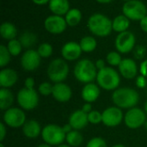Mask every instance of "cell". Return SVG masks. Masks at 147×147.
Instances as JSON below:
<instances>
[{"mask_svg": "<svg viewBox=\"0 0 147 147\" xmlns=\"http://www.w3.org/2000/svg\"><path fill=\"white\" fill-rule=\"evenodd\" d=\"M140 101L138 91L131 88H120L113 92L112 101L115 107L121 109H131L135 107Z\"/></svg>", "mask_w": 147, "mask_h": 147, "instance_id": "cell-1", "label": "cell"}, {"mask_svg": "<svg viewBox=\"0 0 147 147\" xmlns=\"http://www.w3.org/2000/svg\"><path fill=\"white\" fill-rule=\"evenodd\" d=\"M87 26L93 35L99 37L108 36L113 30L112 21L107 16L101 13L90 16L88 19Z\"/></svg>", "mask_w": 147, "mask_h": 147, "instance_id": "cell-2", "label": "cell"}, {"mask_svg": "<svg viewBox=\"0 0 147 147\" xmlns=\"http://www.w3.org/2000/svg\"><path fill=\"white\" fill-rule=\"evenodd\" d=\"M98 70L96 68L95 62L89 59H82L77 62L73 69L75 78L84 84L91 83L96 80Z\"/></svg>", "mask_w": 147, "mask_h": 147, "instance_id": "cell-3", "label": "cell"}, {"mask_svg": "<svg viewBox=\"0 0 147 147\" xmlns=\"http://www.w3.org/2000/svg\"><path fill=\"white\" fill-rule=\"evenodd\" d=\"M97 85L106 91H115L119 88L121 77L119 73L112 67H106L99 70L96 76Z\"/></svg>", "mask_w": 147, "mask_h": 147, "instance_id": "cell-4", "label": "cell"}, {"mask_svg": "<svg viewBox=\"0 0 147 147\" xmlns=\"http://www.w3.org/2000/svg\"><path fill=\"white\" fill-rule=\"evenodd\" d=\"M47 74L50 81L54 84L63 82L69 75V65L65 60L56 58L49 63Z\"/></svg>", "mask_w": 147, "mask_h": 147, "instance_id": "cell-5", "label": "cell"}, {"mask_svg": "<svg viewBox=\"0 0 147 147\" xmlns=\"http://www.w3.org/2000/svg\"><path fill=\"white\" fill-rule=\"evenodd\" d=\"M66 134L62 126L56 124H48L42 128L41 138L44 143L51 146H58L65 141Z\"/></svg>", "mask_w": 147, "mask_h": 147, "instance_id": "cell-6", "label": "cell"}, {"mask_svg": "<svg viewBox=\"0 0 147 147\" xmlns=\"http://www.w3.org/2000/svg\"><path fill=\"white\" fill-rule=\"evenodd\" d=\"M39 100V94L35 89L23 88L18 91L16 95V101L19 107L25 111H30L37 107Z\"/></svg>", "mask_w": 147, "mask_h": 147, "instance_id": "cell-7", "label": "cell"}, {"mask_svg": "<svg viewBox=\"0 0 147 147\" xmlns=\"http://www.w3.org/2000/svg\"><path fill=\"white\" fill-rule=\"evenodd\" d=\"M122 12L124 16L133 21H140L147 16L146 7L140 0H132L125 3L122 6Z\"/></svg>", "mask_w": 147, "mask_h": 147, "instance_id": "cell-8", "label": "cell"}, {"mask_svg": "<svg viewBox=\"0 0 147 147\" xmlns=\"http://www.w3.org/2000/svg\"><path fill=\"white\" fill-rule=\"evenodd\" d=\"M26 121V114L21 107H10L3 115V122L11 128L22 127Z\"/></svg>", "mask_w": 147, "mask_h": 147, "instance_id": "cell-9", "label": "cell"}, {"mask_svg": "<svg viewBox=\"0 0 147 147\" xmlns=\"http://www.w3.org/2000/svg\"><path fill=\"white\" fill-rule=\"evenodd\" d=\"M146 121V113L139 107H133L126 113L124 116L125 125L130 129H138L145 126Z\"/></svg>", "mask_w": 147, "mask_h": 147, "instance_id": "cell-10", "label": "cell"}, {"mask_svg": "<svg viewBox=\"0 0 147 147\" xmlns=\"http://www.w3.org/2000/svg\"><path fill=\"white\" fill-rule=\"evenodd\" d=\"M135 42L136 38L134 34L127 30L118 34L115 41V46L119 53L127 54L134 49Z\"/></svg>", "mask_w": 147, "mask_h": 147, "instance_id": "cell-11", "label": "cell"}, {"mask_svg": "<svg viewBox=\"0 0 147 147\" xmlns=\"http://www.w3.org/2000/svg\"><path fill=\"white\" fill-rule=\"evenodd\" d=\"M102 122L108 127H115L119 126L124 120L122 110L115 106L106 108L102 113Z\"/></svg>", "mask_w": 147, "mask_h": 147, "instance_id": "cell-12", "label": "cell"}, {"mask_svg": "<svg viewBox=\"0 0 147 147\" xmlns=\"http://www.w3.org/2000/svg\"><path fill=\"white\" fill-rule=\"evenodd\" d=\"M41 57L38 54L37 50L27 49L21 57V66L28 72H32L36 70L40 64Z\"/></svg>", "mask_w": 147, "mask_h": 147, "instance_id": "cell-13", "label": "cell"}, {"mask_svg": "<svg viewBox=\"0 0 147 147\" xmlns=\"http://www.w3.org/2000/svg\"><path fill=\"white\" fill-rule=\"evenodd\" d=\"M44 27L47 32L53 35L63 33L67 27L66 21L61 16L52 15L47 16L44 21Z\"/></svg>", "mask_w": 147, "mask_h": 147, "instance_id": "cell-14", "label": "cell"}, {"mask_svg": "<svg viewBox=\"0 0 147 147\" xmlns=\"http://www.w3.org/2000/svg\"><path fill=\"white\" fill-rule=\"evenodd\" d=\"M80 44L76 42H68L64 44L61 49V55L64 60L73 62L78 60L82 54Z\"/></svg>", "mask_w": 147, "mask_h": 147, "instance_id": "cell-15", "label": "cell"}, {"mask_svg": "<svg viewBox=\"0 0 147 147\" xmlns=\"http://www.w3.org/2000/svg\"><path fill=\"white\" fill-rule=\"evenodd\" d=\"M120 74L122 77L127 80L134 79L138 76V66L134 60L125 58L121 61L118 67Z\"/></svg>", "mask_w": 147, "mask_h": 147, "instance_id": "cell-16", "label": "cell"}, {"mask_svg": "<svg viewBox=\"0 0 147 147\" xmlns=\"http://www.w3.org/2000/svg\"><path fill=\"white\" fill-rule=\"evenodd\" d=\"M52 95L55 101L65 103L71 100L72 96V91L71 88L64 82L55 83L53 88Z\"/></svg>", "mask_w": 147, "mask_h": 147, "instance_id": "cell-17", "label": "cell"}, {"mask_svg": "<svg viewBox=\"0 0 147 147\" xmlns=\"http://www.w3.org/2000/svg\"><path fill=\"white\" fill-rule=\"evenodd\" d=\"M68 123L71 126L73 130L80 131L85 128L89 123L88 114L85 113L82 109H78L70 115Z\"/></svg>", "mask_w": 147, "mask_h": 147, "instance_id": "cell-18", "label": "cell"}, {"mask_svg": "<svg viewBox=\"0 0 147 147\" xmlns=\"http://www.w3.org/2000/svg\"><path fill=\"white\" fill-rule=\"evenodd\" d=\"M101 94L100 87L94 82L85 84L81 91L82 99L87 103H93L97 101Z\"/></svg>", "mask_w": 147, "mask_h": 147, "instance_id": "cell-19", "label": "cell"}, {"mask_svg": "<svg viewBox=\"0 0 147 147\" xmlns=\"http://www.w3.org/2000/svg\"><path fill=\"white\" fill-rule=\"evenodd\" d=\"M18 80L17 73L9 68H2L0 71V86L3 88H9L13 87Z\"/></svg>", "mask_w": 147, "mask_h": 147, "instance_id": "cell-20", "label": "cell"}, {"mask_svg": "<svg viewBox=\"0 0 147 147\" xmlns=\"http://www.w3.org/2000/svg\"><path fill=\"white\" fill-rule=\"evenodd\" d=\"M41 132L42 129L40 123L34 120H27L22 126V133L28 139H35L41 135Z\"/></svg>", "mask_w": 147, "mask_h": 147, "instance_id": "cell-21", "label": "cell"}, {"mask_svg": "<svg viewBox=\"0 0 147 147\" xmlns=\"http://www.w3.org/2000/svg\"><path fill=\"white\" fill-rule=\"evenodd\" d=\"M49 9L53 13V15L63 16L71 10L70 3L68 0H50Z\"/></svg>", "mask_w": 147, "mask_h": 147, "instance_id": "cell-22", "label": "cell"}, {"mask_svg": "<svg viewBox=\"0 0 147 147\" xmlns=\"http://www.w3.org/2000/svg\"><path fill=\"white\" fill-rule=\"evenodd\" d=\"M14 103V94L9 88H1L0 89V108L2 111L12 107Z\"/></svg>", "mask_w": 147, "mask_h": 147, "instance_id": "cell-23", "label": "cell"}, {"mask_svg": "<svg viewBox=\"0 0 147 147\" xmlns=\"http://www.w3.org/2000/svg\"><path fill=\"white\" fill-rule=\"evenodd\" d=\"M130 25V20L124 15H119L114 18L112 21V28L115 32L122 33L127 31Z\"/></svg>", "mask_w": 147, "mask_h": 147, "instance_id": "cell-24", "label": "cell"}, {"mask_svg": "<svg viewBox=\"0 0 147 147\" xmlns=\"http://www.w3.org/2000/svg\"><path fill=\"white\" fill-rule=\"evenodd\" d=\"M0 35L3 39L10 41L16 39V36L17 35V29L12 23L4 22L0 26Z\"/></svg>", "mask_w": 147, "mask_h": 147, "instance_id": "cell-25", "label": "cell"}, {"mask_svg": "<svg viewBox=\"0 0 147 147\" xmlns=\"http://www.w3.org/2000/svg\"><path fill=\"white\" fill-rule=\"evenodd\" d=\"M67 25H69L70 27H75L77 26L82 19V12L80 11V10L73 8L71 9L65 15V17Z\"/></svg>", "mask_w": 147, "mask_h": 147, "instance_id": "cell-26", "label": "cell"}, {"mask_svg": "<svg viewBox=\"0 0 147 147\" xmlns=\"http://www.w3.org/2000/svg\"><path fill=\"white\" fill-rule=\"evenodd\" d=\"M65 141L67 145H69L71 147H78L84 142V136L79 131L72 130L71 133L66 134Z\"/></svg>", "mask_w": 147, "mask_h": 147, "instance_id": "cell-27", "label": "cell"}, {"mask_svg": "<svg viewBox=\"0 0 147 147\" xmlns=\"http://www.w3.org/2000/svg\"><path fill=\"white\" fill-rule=\"evenodd\" d=\"M79 44L83 52L90 53V52H93L96 49L97 42L95 39V37L90 36H84L80 40Z\"/></svg>", "mask_w": 147, "mask_h": 147, "instance_id": "cell-28", "label": "cell"}, {"mask_svg": "<svg viewBox=\"0 0 147 147\" xmlns=\"http://www.w3.org/2000/svg\"><path fill=\"white\" fill-rule=\"evenodd\" d=\"M19 41H20L22 48L30 49L29 48L33 47L36 43V42H37V36L33 32L25 31V32H23L20 36Z\"/></svg>", "mask_w": 147, "mask_h": 147, "instance_id": "cell-29", "label": "cell"}, {"mask_svg": "<svg viewBox=\"0 0 147 147\" xmlns=\"http://www.w3.org/2000/svg\"><path fill=\"white\" fill-rule=\"evenodd\" d=\"M7 49L10 53L11 56H17L21 54L22 46L18 39H13L9 41L7 44Z\"/></svg>", "mask_w": 147, "mask_h": 147, "instance_id": "cell-30", "label": "cell"}, {"mask_svg": "<svg viewBox=\"0 0 147 147\" xmlns=\"http://www.w3.org/2000/svg\"><path fill=\"white\" fill-rule=\"evenodd\" d=\"M11 55L9 52L7 46L1 45L0 46V67L2 68H4L10 62Z\"/></svg>", "mask_w": 147, "mask_h": 147, "instance_id": "cell-31", "label": "cell"}, {"mask_svg": "<svg viewBox=\"0 0 147 147\" xmlns=\"http://www.w3.org/2000/svg\"><path fill=\"white\" fill-rule=\"evenodd\" d=\"M122 60L123 59L121 58V55L118 51H111L106 56L107 62L112 67H119Z\"/></svg>", "mask_w": 147, "mask_h": 147, "instance_id": "cell-32", "label": "cell"}, {"mask_svg": "<svg viewBox=\"0 0 147 147\" xmlns=\"http://www.w3.org/2000/svg\"><path fill=\"white\" fill-rule=\"evenodd\" d=\"M53 51V46L48 42H43L39 45L37 52L41 58H48L52 55Z\"/></svg>", "mask_w": 147, "mask_h": 147, "instance_id": "cell-33", "label": "cell"}, {"mask_svg": "<svg viewBox=\"0 0 147 147\" xmlns=\"http://www.w3.org/2000/svg\"><path fill=\"white\" fill-rule=\"evenodd\" d=\"M53 85H52L48 81H44L40 83L38 87V93L43 96H48L53 93Z\"/></svg>", "mask_w": 147, "mask_h": 147, "instance_id": "cell-34", "label": "cell"}, {"mask_svg": "<svg viewBox=\"0 0 147 147\" xmlns=\"http://www.w3.org/2000/svg\"><path fill=\"white\" fill-rule=\"evenodd\" d=\"M88 120L89 123L96 125L102 122V113L97 110H92L90 113H88Z\"/></svg>", "mask_w": 147, "mask_h": 147, "instance_id": "cell-35", "label": "cell"}, {"mask_svg": "<svg viewBox=\"0 0 147 147\" xmlns=\"http://www.w3.org/2000/svg\"><path fill=\"white\" fill-rule=\"evenodd\" d=\"M85 147H108L104 139L101 137H94L87 143Z\"/></svg>", "mask_w": 147, "mask_h": 147, "instance_id": "cell-36", "label": "cell"}, {"mask_svg": "<svg viewBox=\"0 0 147 147\" xmlns=\"http://www.w3.org/2000/svg\"><path fill=\"white\" fill-rule=\"evenodd\" d=\"M134 56L136 59H143L146 54V49L143 45H138L134 48Z\"/></svg>", "mask_w": 147, "mask_h": 147, "instance_id": "cell-37", "label": "cell"}, {"mask_svg": "<svg viewBox=\"0 0 147 147\" xmlns=\"http://www.w3.org/2000/svg\"><path fill=\"white\" fill-rule=\"evenodd\" d=\"M135 83H136V86L139 88L143 89V88H145L147 86V78H146L145 76H143L142 75H138L136 77Z\"/></svg>", "mask_w": 147, "mask_h": 147, "instance_id": "cell-38", "label": "cell"}, {"mask_svg": "<svg viewBox=\"0 0 147 147\" xmlns=\"http://www.w3.org/2000/svg\"><path fill=\"white\" fill-rule=\"evenodd\" d=\"M34 85L35 81L34 79L32 77H28L24 81V88H28V89H34Z\"/></svg>", "mask_w": 147, "mask_h": 147, "instance_id": "cell-39", "label": "cell"}, {"mask_svg": "<svg viewBox=\"0 0 147 147\" xmlns=\"http://www.w3.org/2000/svg\"><path fill=\"white\" fill-rule=\"evenodd\" d=\"M6 125L3 122L0 123V141L1 143H3V141L4 140L6 135H7V128H6Z\"/></svg>", "mask_w": 147, "mask_h": 147, "instance_id": "cell-40", "label": "cell"}, {"mask_svg": "<svg viewBox=\"0 0 147 147\" xmlns=\"http://www.w3.org/2000/svg\"><path fill=\"white\" fill-rule=\"evenodd\" d=\"M140 75H142L143 76H145L146 78H147V59H146L145 61H143L140 63Z\"/></svg>", "mask_w": 147, "mask_h": 147, "instance_id": "cell-41", "label": "cell"}, {"mask_svg": "<svg viewBox=\"0 0 147 147\" xmlns=\"http://www.w3.org/2000/svg\"><path fill=\"white\" fill-rule=\"evenodd\" d=\"M95 65H96V69H97L98 71L103 69L104 68H106V66H105V62H104V60H102V59H98V60L95 62Z\"/></svg>", "mask_w": 147, "mask_h": 147, "instance_id": "cell-42", "label": "cell"}, {"mask_svg": "<svg viewBox=\"0 0 147 147\" xmlns=\"http://www.w3.org/2000/svg\"><path fill=\"white\" fill-rule=\"evenodd\" d=\"M140 25L141 29L144 32H146L147 33V16H146L142 20L140 21Z\"/></svg>", "mask_w": 147, "mask_h": 147, "instance_id": "cell-43", "label": "cell"}, {"mask_svg": "<svg viewBox=\"0 0 147 147\" xmlns=\"http://www.w3.org/2000/svg\"><path fill=\"white\" fill-rule=\"evenodd\" d=\"M85 113H90L93 109H92V106H91V103H87V102H85V104H84V106H83V107L81 108Z\"/></svg>", "mask_w": 147, "mask_h": 147, "instance_id": "cell-44", "label": "cell"}, {"mask_svg": "<svg viewBox=\"0 0 147 147\" xmlns=\"http://www.w3.org/2000/svg\"><path fill=\"white\" fill-rule=\"evenodd\" d=\"M62 128H63V130H64V132H65V134H67V133H71V132L73 130V128L71 127V126L69 123H67V124L64 125V126H62Z\"/></svg>", "mask_w": 147, "mask_h": 147, "instance_id": "cell-45", "label": "cell"}, {"mask_svg": "<svg viewBox=\"0 0 147 147\" xmlns=\"http://www.w3.org/2000/svg\"><path fill=\"white\" fill-rule=\"evenodd\" d=\"M32 1L37 5H44V4H47V3H49L50 2V0H32Z\"/></svg>", "mask_w": 147, "mask_h": 147, "instance_id": "cell-46", "label": "cell"}, {"mask_svg": "<svg viewBox=\"0 0 147 147\" xmlns=\"http://www.w3.org/2000/svg\"><path fill=\"white\" fill-rule=\"evenodd\" d=\"M96 1L100 3H111L114 0H96Z\"/></svg>", "mask_w": 147, "mask_h": 147, "instance_id": "cell-47", "label": "cell"}, {"mask_svg": "<svg viewBox=\"0 0 147 147\" xmlns=\"http://www.w3.org/2000/svg\"><path fill=\"white\" fill-rule=\"evenodd\" d=\"M37 147H52V146H49V145H47V144H46V143H43V144L39 145Z\"/></svg>", "mask_w": 147, "mask_h": 147, "instance_id": "cell-48", "label": "cell"}, {"mask_svg": "<svg viewBox=\"0 0 147 147\" xmlns=\"http://www.w3.org/2000/svg\"><path fill=\"white\" fill-rule=\"evenodd\" d=\"M112 147H126L124 145L122 144H116V145H114Z\"/></svg>", "mask_w": 147, "mask_h": 147, "instance_id": "cell-49", "label": "cell"}, {"mask_svg": "<svg viewBox=\"0 0 147 147\" xmlns=\"http://www.w3.org/2000/svg\"><path fill=\"white\" fill-rule=\"evenodd\" d=\"M144 111L146 112V113L147 114V101H146V103H145V107H144Z\"/></svg>", "mask_w": 147, "mask_h": 147, "instance_id": "cell-50", "label": "cell"}, {"mask_svg": "<svg viewBox=\"0 0 147 147\" xmlns=\"http://www.w3.org/2000/svg\"><path fill=\"white\" fill-rule=\"evenodd\" d=\"M57 147H71L69 145H65V144H62V145H59Z\"/></svg>", "mask_w": 147, "mask_h": 147, "instance_id": "cell-51", "label": "cell"}, {"mask_svg": "<svg viewBox=\"0 0 147 147\" xmlns=\"http://www.w3.org/2000/svg\"><path fill=\"white\" fill-rule=\"evenodd\" d=\"M145 127H146V129L147 130V120L146 121V123H145Z\"/></svg>", "mask_w": 147, "mask_h": 147, "instance_id": "cell-52", "label": "cell"}, {"mask_svg": "<svg viewBox=\"0 0 147 147\" xmlns=\"http://www.w3.org/2000/svg\"><path fill=\"white\" fill-rule=\"evenodd\" d=\"M0 147H5V146H4V145H3V143H0Z\"/></svg>", "mask_w": 147, "mask_h": 147, "instance_id": "cell-53", "label": "cell"}, {"mask_svg": "<svg viewBox=\"0 0 147 147\" xmlns=\"http://www.w3.org/2000/svg\"><path fill=\"white\" fill-rule=\"evenodd\" d=\"M122 1H125L127 3V2H129V1H132V0H122Z\"/></svg>", "mask_w": 147, "mask_h": 147, "instance_id": "cell-54", "label": "cell"}]
</instances>
